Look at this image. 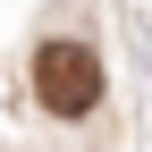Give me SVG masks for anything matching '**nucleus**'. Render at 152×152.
I'll return each mask as SVG.
<instances>
[{"mask_svg":"<svg viewBox=\"0 0 152 152\" xmlns=\"http://www.w3.org/2000/svg\"><path fill=\"white\" fill-rule=\"evenodd\" d=\"M34 93H42V110L76 118V110L102 102V59H93L85 42H42L34 51Z\"/></svg>","mask_w":152,"mask_h":152,"instance_id":"1","label":"nucleus"}]
</instances>
